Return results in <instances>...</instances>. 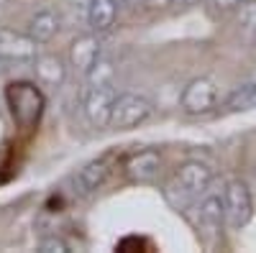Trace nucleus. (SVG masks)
<instances>
[{"instance_id": "obj_1", "label": "nucleus", "mask_w": 256, "mask_h": 253, "mask_svg": "<svg viewBox=\"0 0 256 253\" xmlns=\"http://www.w3.org/2000/svg\"><path fill=\"white\" fill-rule=\"evenodd\" d=\"M210 182H212V172H210L208 164L184 161L182 166H177V172L169 177V182L162 189V195L172 210H177V213H190V210L198 205V200L210 189Z\"/></svg>"}, {"instance_id": "obj_2", "label": "nucleus", "mask_w": 256, "mask_h": 253, "mask_svg": "<svg viewBox=\"0 0 256 253\" xmlns=\"http://www.w3.org/2000/svg\"><path fill=\"white\" fill-rule=\"evenodd\" d=\"M6 102L18 128L31 131L38 125L41 113H44V95L34 82H10L6 87Z\"/></svg>"}, {"instance_id": "obj_3", "label": "nucleus", "mask_w": 256, "mask_h": 253, "mask_svg": "<svg viewBox=\"0 0 256 253\" xmlns=\"http://www.w3.org/2000/svg\"><path fill=\"white\" fill-rule=\"evenodd\" d=\"M152 115H154V102L148 100L146 95L123 92L113 102L110 123L108 125L116 128V131H131V128H138L141 123H146Z\"/></svg>"}, {"instance_id": "obj_4", "label": "nucleus", "mask_w": 256, "mask_h": 253, "mask_svg": "<svg viewBox=\"0 0 256 253\" xmlns=\"http://www.w3.org/2000/svg\"><path fill=\"white\" fill-rule=\"evenodd\" d=\"M116 97H118V92H116V84L113 82L88 84L84 92H82V113H84V120H88L92 128H108Z\"/></svg>"}, {"instance_id": "obj_5", "label": "nucleus", "mask_w": 256, "mask_h": 253, "mask_svg": "<svg viewBox=\"0 0 256 253\" xmlns=\"http://www.w3.org/2000/svg\"><path fill=\"white\" fill-rule=\"evenodd\" d=\"M223 215H226V225L230 230H241L248 225L251 215H254V202H251V192L241 179H228L223 187Z\"/></svg>"}, {"instance_id": "obj_6", "label": "nucleus", "mask_w": 256, "mask_h": 253, "mask_svg": "<svg viewBox=\"0 0 256 253\" xmlns=\"http://www.w3.org/2000/svg\"><path fill=\"white\" fill-rule=\"evenodd\" d=\"M182 110L187 115H205L218 105V82L210 77H195L182 90Z\"/></svg>"}, {"instance_id": "obj_7", "label": "nucleus", "mask_w": 256, "mask_h": 253, "mask_svg": "<svg viewBox=\"0 0 256 253\" xmlns=\"http://www.w3.org/2000/svg\"><path fill=\"white\" fill-rule=\"evenodd\" d=\"M198 215H195V225H198V233L205 243H212L218 236H220V228L226 223V215H223V200L218 195H202L195 205Z\"/></svg>"}, {"instance_id": "obj_8", "label": "nucleus", "mask_w": 256, "mask_h": 253, "mask_svg": "<svg viewBox=\"0 0 256 253\" xmlns=\"http://www.w3.org/2000/svg\"><path fill=\"white\" fill-rule=\"evenodd\" d=\"M38 54V44L28 33L0 28V59L8 64H31Z\"/></svg>"}, {"instance_id": "obj_9", "label": "nucleus", "mask_w": 256, "mask_h": 253, "mask_svg": "<svg viewBox=\"0 0 256 253\" xmlns=\"http://www.w3.org/2000/svg\"><path fill=\"white\" fill-rule=\"evenodd\" d=\"M108 174H110V161L108 159H92V161H88L72 177V192H74V197H82V200L92 197L98 189L105 184Z\"/></svg>"}, {"instance_id": "obj_10", "label": "nucleus", "mask_w": 256, "mask_h": 253, "mask_svg": "<svg viewBox=\"0 0 256 253\" xmlns=\"http://www.w3.org/2000/svg\"><path fill=\"white\" fill-rule=\"evenodd\" d=\"M102 54V41H100V33L90 31V33H82L72 41V46H70V67L84 77V72H88L98 56Z\"/></svg>"}, {"instance_id": "obj_11", "label": "nucleus", "mask_w": 256, "mask_h": 253, "mask_svg": "<svg viewBox=\"0 0 256 253\" xmlns=\"http://www.w3.org/2000/svg\"><path fill=\"white\" fill-rule=\"evenodd\" d=\"M126 169V174L131 182L136 184H148V182H154L162 172V154L154 151V149H146V151H136L126 159L123 164Z\"/></svg>"}, {"instance_id": "obj_12", "label": "nucleus", "mask_w": 256, "mask_h": 253, "mask_svg": "<svg viewBox=\"0 0 256 253\" xmlns=\"http://www.w3.org/2000/svg\"><path fill=\"white\" fill-rule=\"evenodd\" d=\"M34 64V74H36V82L41 87H62L64 79H67V64L59 54H36V59L31 61Z\"/></svg>"}, {"instance_id": "obj_13", "label": "nucleus", "mask_w": 256, "mask_h": 253, "mask_svg": "<svg viewBox=\"0 0 256 253\" xmlns=\"http://www.w3.org/2000/svg\"><path fill=\"white\" fill-rule=\"evenodd\" d=\"M62 28V15L54 10V8H41L36 10L31 18H28V36L36 41V44H46L52 41Z\"/></svg>"}, {"instance_id": "obj_14", "label": "nucleus", "mask_w": 256, "mask_h": 253, "mask_svg": "<svg viewBox=\"0 0 256 253\" xmlns=\"http://www.w3.org/2000/svg\"><path fill=\"white\" fill-rule=\"evenodd\" d=\"M116 18H118V3L116 0H92L90 13H88V26L95 33H105L116 26Z\"/></svg>"}, {"instance_id": "obj_15", "label": "nucleus", "mask_w": 256, "mask_h": 253, "mask_svg": "<svg viewBox=\"0 0 256 253\" xmlns=\"http://www.w3.org/2000/svg\"><path fill=\"white\" fill-rule=\"evenodd\" d=\"M236 23H238L241 36L248 41V44H256V0H246V3H238Z\"/></svg>"}, {"instance_id": "obj_16", "label": "nucleus", "mask_w": 256, "mask_h": 253, "mask_svg": "<svg viewBox=\"0 0 256 253\" xmlns=\"http://www.w3.org/2000/svg\"><path fill=\"white\" fill-rule=\"evenodd\" d=\"M226 110H230V113L256 110V84H241V87L233 90L226 100Z\"/></svg>"}, {"instance_id": "obj_17", "label": "nucleus", "mask_w": 256, "mask_h": 253, "mask_svg": "<svg viewBox=\"0 0 256 253\" xmlns=\"http://www.w3.org/2000/svg\"><path fill=\"white\" fill-rule=\"evenodd\" d=\"M116 77V61L110 56H98L95 64L84 72V82L88 84H105V82H113Z\"/></svg>"}, {"instance_id": "obj_18", "label": "nucleus", "mask_w": 256, "mask_h": 253, "mask_svg": "<svg viewBox=\"0 0 256 253\" xmlns=\"http://www.w3.org/2000/svg\"><path fill=\"white\" fill-rule=\"evenodd\" d=\"M38 251L41 253H70V243L59 238V236H46V238H41L38 241Z\"/></svg>"}, {"instance_id": "obj_19", "label": "nucleus", "mask_w": 256, "mask_h": 253, "mask_svg": "<svg viewBox=\"0 0 256 253\" xmlns=\"http://www.w3.org/2000/svg\"><path fill=\"white\" fill-rule=\"evenodd\" d=\"M70 5H72V10H74L80 18H88V13H90V5H92V0H70Z\"/></svg>"}, {"instance_id": "obj_20", "label": "nucleus", "mask_w": 256, "mask_h": 253, "mask_svg": "<svg viewBox=\"0 0 256 253\" xmlns=\"http://www.w3.org/2000/svg\"><path fill=\"white\" fill-rule=\"evenodd\" d=\"M208 3L216 8V10H220V13H226V10H233V8H238V3L241 0H208Z\"/></svg>"}, {"instance_id": "obj_21", "label": "nucleus", "mask_w": 256, "mask_h": 253, "mask_svg": "<svg viewBox=\"0 0 256 253\" xmlns=\"http://www.w3.org/2000/svg\"><path fill=\"white\" fill-rule=\"evenodd\" d=\"M148 8H166L169 3H174V0H144Z\"/></svg>"}, {"instance_id": "obj_22", "label": "nucleus", "mask_w": 256, "mask_h": 253, "mask_svg": "<svg viewBox=\"0 0 256 253\" xmlns=\"http://www.w3.org/2000/svg\"><path fill=\"white\" fill-rule=\"evenodd\" d=\"M116 3H118V10H131L138 0H116Z\"/></svg>"}, {"instance_id": "obj_23", "label": "nucleus", "mask_w": 256, "mask_h": 253, "mask_svg": "<svg viewBox=\"0 0 256 253\" xmlns=\"http://www.w3.org/2000/svg\"><path fill=\"white\" fill-rule=\"evenodd\" d=\"M174 3H177V5H182V8H190V5H195L198 0H174Z\"/></svg>"}, {"instance_id": "obj_24", "label": "nucleus", "mask_w": 256, "mask_h": 253, "mask_svg": "<svg viewBox=\"0 0 256 253\" xmlns=\"http://www.w3.org/2000/svg\"><path fill=\"white\" fill-rule=\"evenodd\" d=\"M10 64H8V61H3V59H0V77H3L6 74V69H8Z\"/></svg>"}]
</instances>
